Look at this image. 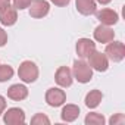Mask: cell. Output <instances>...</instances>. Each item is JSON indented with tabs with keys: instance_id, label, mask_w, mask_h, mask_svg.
I'll return each mask as SVG.
<instances>
[{
	"instance_id": "obj_1",
	"label": "cell",
	"mask_w": 125,
	"mask_h": 125,
	"mask_svg": "<svg viewBox=\"0 0 125 125\" xmlns=\"http://www.w3.org/2000/svg\"><path fill=\"white\" fill-rule=\"evenodd\" d=\"M72 77L78 83L87 84L93 78V69H91V66L87 63V62H84L83 59L81 60H75L74 62V66H72Z\"/></svg>"
},
{
	"instance_id": "obj_2",
	"label": "cell",
	"mask_w": 125,
	"mask_h": 125,
	"mask_svg": "<svg viewBox=\"0 0 125 125\" xmlns=\"http://www.w3.org/2000/svg\"><path fill=\"white\" fill-rule=\"evenodd\" d=\"M18 75H19V78H21L24 83H27V84L34 83V81H37V78H38V68H37V65L34 63V62H31V60H24L22 63L19 65Z\"/></svg>"
},
{
	"instance_id": "obj_3",
	"label": "cell",
	"mask_w": 125,
	"mask_h": 125,
	"mask_svg": "<svg viewBox=\"0 0 125 125\" xmlns=\"http://www.w3.org/2000/svg\"><path fill=\"white\" fill-rule=\"evenodd\" d=\"M104 54H106V57L109 60L115 62V63L124 60V57H125V46H124V43L113 41L112 40L110 43H107L106 50H104Z\"/></svg>"
},
{
	"instance_id": "obj_4",
	"label": "cell",
	"mask_w": 125,
	"mask_h": 125,
	"mask_svg": "<svg viewBox=\"0 0 125 125\" xmlns=\"http://www.w3.org/2000/svg\"><path fill=\"white\" fill-rule=\"evenodd\" d=\"M87 59H88V65L91 66V69H94V71H97V72H104V71H107V68H109V59H107L106 54L102 53V52L94 50Z\"/></svg>"
},
{
	"instance_id": "obj_5",
	"label": "cell",
	"mask_w": 125,
	"mask_h": 125,
	"mask_svg": "<svg viewBox=\"0 0 125 125\" xmlns=\"http://www.w3.org/2000/svg\"><path fill=\"white\" fill-rule=\"evenodd\" d=\"M46 102L52 107H59V106H62L66 102V93L63 90L57 88V87L49 88L46 91Z\"/></svg>"
},
{
	"instance_id": "obj_6",
	"label": "cell",
	"mask_w": 125,
	"mask_h": 125,
	"mask_svg": "<svg viewBox=\"0 0 125 125\" xmlns=\"http://www.w3.org/2000/svg\"><path fill=\"white\" fill-rule=\"evenodd\" d=\"M28 8H30V16L35 19L44 18L50 10V5L46 0H31Z\"/></svg>"
},
{
	"instance_id": "obj_7",
	"label": "cell",
	"mask_w": 125,
	"mask_h": 125,
	"mask_svg": "<svg viewBox=\"0 0 125 125\" xmlns=\"http://www.w3.org/2000/svg\"><path fill=\"white\" fill-rule=\"evenodd\" d=\"M3 121L8 125H21L25 122V113L19 107H10L3 112Z\"/></svg>"
},
{
	"instance_id": "obj_8",
	"label": "cell",
	"mask_w": 125,
	"mask_h": 125,
	"mask_svg": "<svg viewBox=\"0 0 125 125\" xmlns=\"http://www.w3.org/2000/svg\"><path fill=\"white\" fill-rule=\"evenodd\" d=\"M54 81L59 87H71L72 85V81H74V77H72V71L68 68V66H60L56 74H54Z\"/></svg>"
},
{
	"instance_id": "obj_9",
	"label": "cell",
	"mask_w": 125,
	"mask_h": 125,
	"mask_svg": "<svg viewBox=\"0 0 125 125\" xmlns=\"http://www.w3.org/2000/svg\"><path fill=\"white\" fill-rule=\"evenodd\" d=\"M75 50H77L78 57L87 59V57L96 50V43H94L93 40H90V38H80V40L77 41Z\"/></svg>"
},
{
	"instance_id": "obj_10",
	"label": "cell",
	"mask_w": 125,
	"mask_h": 125,
	"mask_svg": "<svg viewBox=\"0 0 125 125\" xmlns=\"http://www.w3.org/2000/svg\"><path fill=\"white\" fill-rule=\"evenodd\" d=\"M94 15H96V18L99 19V22H100V24L107 25V27L115 25V24L118 22V19H119L118 13H116L113 9H107V8L100 9V10H96V12H94Z\"/></svg>"
},
{
	"instance_id": "obj_11",
	"label": "cell",
	"mask_w": 125,
	"mask_h": 125,
	"mask_svg": "<svg viewBox=\"0 0 125 125\" xmlns=\"http://www.w3.org/2000/svg\"><path fill=\"white\" fill-rule=\"evenodd\" d=\"M113 38H115V31H113L110 27H107V25L100 24V25L94 30V40H96L97 43L107 44V43H110Z\"/></svg>"
},
{
	"instance_id": "obj_12",
	"label": "cell",
	"mask_w": 125,
	"mask_h": 125,
	"mask_svg": "<svg viewBox=\"0 0 125 125\" xmlns=\"http://www.w3.org/2000/svg\"><path fill=\"white\" fill-rule=\"evenodd\" d=\"M18 21V13H16V9L13 6H6L3 10H0V22L5 27H12L15 25Z\"/></svg>"
},
{
	"instance_id": "obj_13",
	"label": "cell",
	"mask_w": 125,
	"mask_h": 125,
	"mask_svg": "<svg viewBox=\"0 0 125 125\" xmlns=\"http://www.w3.org/2000/svg\"><path fill=\"white\" fill-rule=\"evenodd\" d=\"M8 97L15 102H21L28 97V88L24 84H13L8 88Z\"/></svg>"
},
{
	"instance_id": "obj_14",
	"label": "cell",
	"mask_w": 125,
	"mask_h": 125,
	"mask_svg": "<svg viewBox=\"0 0 125 125\" xmlns=\"http://www.w3.org/2000/svg\"><path fill=\"white\" fill-rule=\"evenodd\" d=\"M75 6H77V10L81 15H85V16L94 15V12L97 10L94 0H75Z\"/></svg>"
},
{
	"instance_id": "obj_15",
	"label": "cell",
	"mask_w": 125,
	"mask_h": 125,
	"mask_svg": "<svg viewBox=\"0 0 125 125\" xmlns=\"http://www.w3.org/2000/svg\"><path fill=\"white\" fill-rule=\"evenodd\" d=\"M80 116V107L77 104H66L60 112V118L65 122H74Z\"/></svg>"
},
{
	"instance_id": "obj_16",
	"label": "cell",
	"mask_w": 125,
	"mask_h": 125,
	"mask_svg": "<svg viewBox=\"0 0 125 125\" xmlns=\"http://www.w3.org/2000/svg\"><path fill=\"white\" fill-rule=\"evenodd\" d=\"M102 99H103V94H102L100 90H91L85 96V106L90 107V109H94V107H97L100 104Z\"/></svg>"
},
{
	"instance_id": "obj_17",
	"label": "cell",
	"mask_w": 125,
	"mask_h": 125,
	"mask_svg": "<svg viewBox=\"0 0 125 125\" xmlns=\"http://www.w3.org/2000/svg\"><path fill=\"white\" fill-rule=\"evenodd\" d=\"M104 116L97 112H91L85 116V125H104Z\"/></svg>"
},
{
	"instance_id": "obj_18",
	"label": "cell",
	"mask_w": 125,
	"mask_h": 125,
	"mask_svg": "<svg viewBox=\"0 0 125 125\" xmlns=\"http://www.w3.org/2000/svg\"><path fill=\"white\" fill-rule=\"evenodd\" d=\"M13 77V68L9 65H0V83H6Z\"/></svg>"
},
{
	"instance_id": "obj_19",
	"label": "cell",
	"mask_w": 125,
	"mask_h": 125,
	"mask_svg": "<svg viewBox=\"0 0 125 125\" xmlns=\"http://www.w3.org/2000/svg\"><path fill=\"white\" fill-rule=\"evenodd\" d=\"M31 124L32 125H49L50 124V119L44 115V113H37V115H34L32 116V119H31Z\"/></svg>"
},
{
	"instance_id": "obj_20",
	"label": "cell",
	"mask_w": 125,
	"mask_h": 125,
	"mask_svg": "<svg viewBox=\"0 0 125 125\" xmlns=\"http://www.w3.org/2000/svg\"><path fill=\"white\" fill-rule=\"evenodd\" d=\"M12 2H13V8L16 10H24L30 6L31 0H12Z\"/></svg>"
},
{
	"instance_id": "obj_21",
	"label": "cell",
	"mask_w": 125,
	"mask_h": 125,
	"mask_svg": "<svg viewBox=\"0 0 125 125\" xmlns=\"http://www.w3.org/2000/svg\"><path fill=\"white\" fill-rule=\"evenodd\" d=\"M109 122H110V125H122V124H125V116L122 113H116L110 118Z\"/></svg>"
},
{
	"instance_id": "obj_22",
	"label": "cell",
	"mask_w": 125,
	"mask_h": 125,
	"mask_svg": "<svg viewBox=\"0 0 125 125\" xmlns=\"http://www.w3.org/2000/svg\"><path fill=\"white\" fill-rule=\"evenodd\" d=\"M6 43H8V32L3 28H0V47H3Z\"/></svg>"
},
{
	"instance_id": "obj_23",
	"label": "cell",
	"mask_w": 125,
	"mask_h": 125,
	"mask_svg": "<svg viewBox=\"0 0 125 125\" xmlns=\"http://www.w3.org/2000/svg\"><path fill=\"white\" fill-rule=\"evenodd\" d=\"M50 2L54 5V6H60V8H63V6H68L71 0H50Z\"/></svg>"
},
{
	"instance_id": "obj_24",
	"label": "cell",
	"mask_w": 125,
	"mask_h": 125,
	"mask_svg": "<svg viewBox=\"0 0 125 125\" xmlns=\"http://www.w3.org/2000/svg\"><path fill=\"white\" fill-rule=\"evenodd\" d=\"M5 109H6V99L0 94V115H3Z\"/></svg>"
},
{
	"instance_id": "obj_25",
	"label": "cell",
	"mask_w": 125,
	"mask_h": 125,
	"mask_svg": "<svg viewBox=\"0 0 125 125\" xmlns=\"http://www.w3.org/2000/svg\"><path fill=\"white\" fill-rule=\"evenodd\" d=\"M9 5H10V0H0V10H3Z\"/></svg>"
},
{
	"instance_id": "obj_26",
	"label": "cell",
	"mask_w": 125,
	"mask_h": 125,
	"mask_svg": "<svg viewBox=\"0 0 125 125\" xmlns=\"http://www.w3.org/2000/svg\"><path fill=\"white\" fill-rule=\"evenodd\" d=\"M96 3H100V5H109L112 0H94Z\"/></svg>"
}]
</instances>
